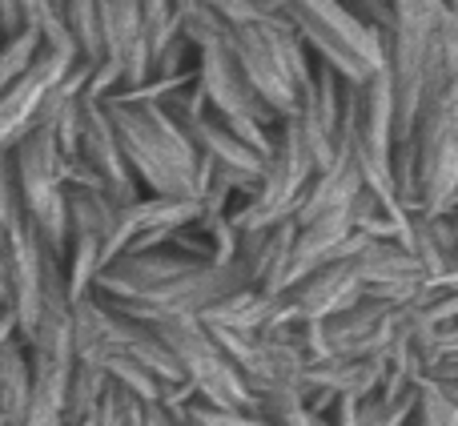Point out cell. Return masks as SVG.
Returning <instances> with one entry per match:
<instances>
[{
  "mask_svg": "<svg viewBox=\"0 0 458 426\" xmlns=\"http://www.w3.org/2000/svg\"><path fill=\"white\" fill-rule=\"evenodd\" d=\"M101 101L109 109L121 153H125L137 185H145L149 193H165V198L201 201L214 166L198 153L182 121L165 109V101L133 93H109Z\"/></svg>",
  "mask_w": 458,
  "mask_h": 426,
  "instance_id": "1",
  "label": "cell"
},
{
  "mask_svg": "<svg viewBox=\"0 0 458 426\" xmlns=\"http://www.w3.org/2000/svg\"><path fill=\"white\" fill-rule=\"evenodd\" d=\"M282 13L298 29L301 45L314 48L342 81H366L386 69L382 32L366 16L350 13L342 0H285Z\"/></svg>",
  "mask_w": 458,
  "mask_h": 426,
  "instance_id": "2",
  "label": "cell"
},
{
  "mask_svg": "<svg viewBox=\"0 0 458 426\" xmlns=\"http://www.w3.org/2000/svg\"><path fill=\"white\" fill-rule=\"evenodd\" d=\"M13 153V177L21 190L24 217L37 226L45 245L64 258L69 245V209H64V153L56 141V129L48 121L29 125V133L8 145Z\"/></svg>",
  "mask_w": 458,
  "mask_h": 426,
  "instance_id": "3",
  "label": "cell"
},
{
  "mask_svg": "<svg viewBox=\"0 0 458 426\" xmlns=\"http://www.w3.org/2000/svg\"><path fill=\"white\" fill-rule=\"evenodd\" d=\"M81 56L77 53H64V48H53V45H40V53L32 56V64L13 81V85L0 93V149L16 141V137L29 133V125L37 121L40 105H45L48 89L56 81L69 77V69L77 64Z\"/></svg>",
  "mask_w": 458,
  "mask_h": 426,
  "instance_id": "4",
  "label": "cell"
},
{
  "mask_svg": "<svg viewBox=\"0 0 458 426\" xmlns=\"http://www.w3.org/2000/svg\"><path fill=\"white\" fill-rule=\"evenodd\" d=\"M101 16V61L117 72L121 89L149 81V40H145L141 0H97Z\"/></svg>",
  "mask_w": 458,
  "mask_h": 426,
  "instance_id": "5",
  "label": "cell"
},
{
  "mask_svg": "<svg viewBox=\"0 0 458 426\" xmlns=\"http://www.w3.org/2000/svg\"><path fill=\"white\" fill-rule=\"evenodd\" d=\"M77 158H85V166L93 169L105 182V190L117 201H133L141 198V185H137L133 169H129L125 153H121L117 129L109 121L105 101L81 93V137H77Z\"/></svg>",
  "mask_w": 458,
  "mask_h": 426,
  "instance_id": "6",
  "label": "cell"
},
{
  "mask_svg": "<svg viewBox=\"0 0 458 426\" xmlns=\"http://www.w3.org/2000/svg\"><path fill=\"white\" fill-rule=\"evenodd\" d=\"M29 390H32L29 346H24V338H13L0 346V426H24Z\"/></svg>",
  "mask_w": 458,
  "mask_h": 426,
  "instance_id": "7",
  "label": "cell"
},
{
  "mask_svg": "<svg viewBox=\"0 0 458 426\" xmlns=\"http://www.w3.org/2000/svg\"><path fill=\"white\" fill-rule=\"evenodd\" d=\"M105 387H109L105 366L89 362V358H77L72 374H69V390H64V426H93Z\"/></svg>",
  "mask_w": 458,
  "mask_h": 426,
  "instance_id": "8",
  "label": "cell"
},
{
  "mask_svg": "<svg viewBox=\"0 0 458 426\" xmlns=\"http://www.w3.org/2000/svg\"><path fill=\"white\" fill-rule=\"evenodd\" d=\"M40 45H45V37H40V29H32V24H24V29L8 32V37L0 40V93L29 69L32 56L40 53Z\"/></svg>",
  "mask_w": 458,
  "mask_h": 426,
  "instance_id": "9",
  "label": "cell"
},
{
  "mask_svg": "<svg viewBox=\"0 0 458 426\" xmlns=\"http://www.w3.org/2000/svg\"><path fill=\"white\" fill-rule=\"evenodd\" d=\"M21 213H24V206H21V190H16V177H13V153L0 149V234H4Z\"/></svg>",
  "mask_w": 458,
  "mask_h": 426,
  "instance_id": "10",
  "label": "cell"
},
{
  "mask_svg": "<svg viewBox=\"0 0 458 426\" xmlns=\"http://www.w3.org/2000/svg\"><path fill=\"white\" fill-rule=\"evenodd\" d=\"M13 338H21V326H16L13 306H8V302H0V346H4V342H13Z\"/></svg>",
  "mask_w": 458,
  "mask_h": 426,
  "instance_id": "11",
  "label": "cell"
},
{
  "mask_svg": "<svg viewBox=\"0 0 458 426\" xmlns=\"http://www.w3.org/2000/svg\"><path fill=\"white\" fill-rule=\"evenodd\" d=\"M0 302H8V253H4V234H0Z\"/></svg>",
  "mask_w": 458,
  "mask_h": 426,
  "instance_id": "12",
  "label": "cell"
}]
</instances>
